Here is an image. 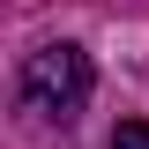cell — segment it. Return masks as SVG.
<instances>
[{
  "mask_svg": "<svg viewBox=\"0 0 149 149\" xmlns=\"http://www.w3.org/2000/svg\"><path fill=\"white\" fill-rule=\"evenodd\" d=\"M90 90H97V67H90L82 45H67V37H60V45H37V52L22 60V74H15L22 112L45 119V127H74L82 104H90Z\"/></svg>",
  "mask_w": 149,
  "mask_h": 149,
  "instance_id": "6da1fadb",
  "label": "cell"
},
{
  "mask_svg": "<svg viewBox=\"0 0 149 149\" xmlns=\"http://www.w3.org/2000/svg\"><path fill=\"white\" fill-rule=\"evenodd\" d=\"M112 149H149V119H119V134H112Z\"/></svg>",
  "mask_w": 149,
  "mask_h": 149,
  "instance_id": "7a4b0ae2",
  "label": "cell"
}]
</instances>
